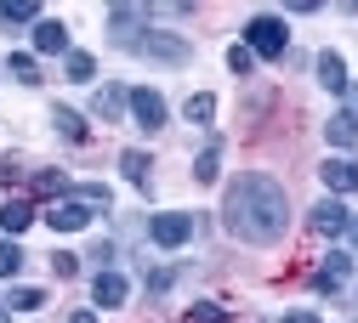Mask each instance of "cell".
I'll return each mask as SVG.
<instances>
[{"label": "cell", "instance_id": "5bb4252c", "mask_svg": "<svg viewBox=\"0 0 358 323\" xmlns=\"http://www.w3.org/2000/svg\"><path fill=\"white\" fill-rule=\"evenodd\" d=\"M125 108H131V91H120V85H103L97 97H92V114L97 119H120Z\"/></svg>", "mask_w": 358, "mask_h": 323}, {"label": "cell", "instance_id": "4dcf8cb0", "mask_svg": "<svg viewBox=\"0 0 358 323\" xmlns=\"http://www.w3.org/2000/svg\"><path fill=\"white\" fill-rule=\"evenodd\" d=\"M285 323H319V317H313V312H290Z\"/></svg>", "mask_w": 358, "mask_h": 323}, {"label": "cell", "instance_id": "e0dca14e", "mask_svg": "<svg viewBox=\"0 0 358 323\" xmlns=\"http://www.w3.org/2000/svg\"><path fill=\"white\" fill-rule=\"evenodd\" d=\"M52 125H57V136H69V142H85V114H74V108H52Z\"/></svg>", "mask_w": 358, "mask_h": 323}, {"label": "cell", "instance_id": "4fadbf2b", "mask_svg": "<svg viewBox=\"0 0 358 323\" xmlns=\"http://www.w3.org/2000/svg\"><path fill=\"white\" fill-rule=\"evenodd\" d=\"M29 221H34V204L29 199H6V204H0V227H6V239L29 233Z\"/></svg>", "mask_w": 358, "mask_h": 323}, {"label": "cell", "instance_id": "ba28073f", "mask_svg": "<svg viewBox=\"0 0 358 323\" xmlns=\"http://www.w3.org/2000/svg\"><path fill=\"white\" fill-rule=\"evenodd\" d=\"M131 119H137L143 130H159L165 125V97H159V91H131Z\"/></svg>", "mask_w": 358, "mask_h": 323}, {"label": "cell", "instance_id": "6da1fadb", "mask_svg": "<svg viewBox=\"0 0 358 323\" xmlns=\"http://www.w3.org/2000/svg\"><path fill=\"white\" fill-rule=\"evenodd\" d=\"M222 221L245 244H279L290 227V199L267 170H239L228 181V199H222Z\"/></svg>", "mask_w": 358, "mask_h": 323}, {"label": "cell", "instance_id": "d6a6232c", "mask_svg": "<svg viewBox=\"0 0 358 323\" xmlns=\"http://www.w3.org/2000/svg\"><path fill=\"white\" fill-rule=\"evenodd\" d=\"M347 233H352V255H358V221H352V227H347Z\"/></svg>", "mask_w": 358, "mask_h": 323}, {"label": "cell", "instance_id": "1f68e13d", "mask_svg": "<svg viewBox=\"0 0 358 323\" xmlns=\"http://www.w3.org/2000/svg\"><path fill=\"white\" fill-rule=\"evenodd\" d=\"M69 323H97V312H74V317H69Z\"/></svg>", "mask_w": 358, "mask_h": 323}, {"label": "cell", "instance_id": "83f0119b", "mask_svg": "<svg viewBox=\"0 0 358 323\" xmlns=\"http://www.w3.org/2000/svg\"><path fill=\"white\" fill-rule=\"evenodd\" d=\"M188 323H228V312H222V306H210V301H199V306L188 312Z\"/></svg>", "mask_w": 358, "mask_h": 323}, {"label": "cell", "instance_id": "cb8c5ba5", "mask_svg": "<svg viewBox=\"0 0 358 323\" xmlns=\"http://www.w3.org/2000/svg\"><path fill=\"white\" fill-rule=\"evenodd\" d=\"M34 193H63V199H69V176H63V170H40V176H34Z\"/></svg>", "mask_w": 358, "mask_h": 323}, {"label": "cell", "instance_id": "f546056e", "mask_svg": "<svg viewBox=\"0 0 358 323\" xmlns=\"http://www.w3.org/2000/svg\"><path fill=\"white\" fill-rule=\"evenodd\" d=\"M52 272H57V278H74L80 261H74V255H52Z\"/></svg>", "mask_w": 358, "mask_h": 323}, {"label": "cell", "instance_id": "7c38bea8", "mask_svg": "<svg viewBox=\"0 0 358 323\" xmlns=\"http://www.w3.org/2000/svg\"><path fill=\"white\" fill-rule=\"evenodd\" d=\"M324 136H330V148H347V153H352V148H358V114H347V108H341V114H330Z\"/></svg>", "mask_w": 358, "mask_h": 323}, {"label": "cell", "instance_id": "ac0fdd59", "mask_svg": "<svg viewBox=\"0 0 358 323\" xmlns=\"http://www.w3.org/2000/svg\"><path fill=\"white\" fill-rule=\"evenodd\" d=\"M120 170H125V181H131V188H148V153H143V148L120 153Z\"/></svg>", "mask_w": 358, "mask_h": 323}, {"label": "cell", "instance_id": "2e32d148", "mask_svg": "<svg viewBox=\"0 0 358 323\" xmlns=\"http://www.w3.org/2000/svg\"><path fill=\"white\" fill-rule=\"evenodd\" d=\"M148 23V6H108V29L131 34V29H143Z\"/></svg>", "mask_w": 358, "mask_h": 323}, {"label": "cell", "instance_id": "603a6c76", "mask_svg": "<svg viewBox=\"0 0 358 323\" xmlns=\"http://www.w3.org/2000/svg\"><path fill=\"white\" fill-rule=\"evenodd\" d=\"M6 306H17V312H40V306H46V290H29V284H23V290H12Z\"/></svg>", "mask_w": 358, "mask_h": 323}, {"label": "cell", "instance_id": "7a4b0ae2", "mask_svg": "<svg viewBox=\"0 0 358 323\" xmlns=\"http://www.w3.org/2000/svg\"><path fill=\"white\" fill-rule=\"evenodd\" d=\"M245 45H250V57H285L290 34H285V23H279L273 12H262V17L245 23Z\"/></svg>", "mask_w": 358, "mask_h": 323}, {"label": "cell", "instance_id": "8fae6325", "mask_svg": "<svg viewBox=\"0 0 358 323\" xmlns=\"http://www.w3.org/2000/svg\"><path fill=\"white\" fill-rule=\"evenodd\" d=\"M324 188L330 193H358V159H330L324 165Z\"/></svg>", "mask_w": 358, "mask_h": 323}, {"label": "cell", "instance_id": "277c9868", "mask_svg": "<svg viewBox=\"0 0 358 323\" xmlns=\"http://www.w3.org/2000/svg\"><path fill=\"white\" fill-rule=\"evenodd\" d=\"M307 227H313L319 239H341L347 227H352V216H347V204H341V199H324V204H313Z\"/></svg>", "mask_w": 358, "mask_h": 323}, {"label": "cell", "instance_id": "7402d4cb", "mask_svg": "<svg viewBox=\"0 0 358 323\" xmlns=\"http://www.w3.org/2000/svg\"><path fill=\"white\" fill-rule=\"evenodd\" d=\"M23 272V250H17V239H6L0 244V278H17Z\"/></svg>", "mask_w": 358, "mask_h": 323}, {"label": "cell", "instance_id": "8992f818", "mask_svg": "<svg viewBox=\"0 0 358 323\" xmlns=\"http://www.w3.org/2000/svg\"><path fill=\"white\" fill-rule=\"evenodd\" d=\"M85 221H92V204H80L74 193H69V199H57V204L46 210V227H52V233H80Z\"/></svg>", "mask_w": 358, "mask_h": 323}, {"label": "cell", "instance_id": "d4e9b609", "mask_svg": "<svg viewBox=\"0 0 358 323\" xmlns=\"http://www.w3.org/2000/svg\"><path fill=\"white\" fill-rule=\"evenodd\" d=\"M74 199H80V204H92V210H97V204L108 210V188H103V181H85V188H74Z\"/></svg>", "mask_w": 358, "mask_h": 323}, {"label": "cell", "instance_id": "52a82bcc", "mask_svg": "<svg viewBox=\"0 0 358 323\" xmlns=\"http://www.w3.org/2000/svg\"><path fill=\"white\" fill-rule=\"evenodd\" d=\"M125 295H131V284H125V272L103 266V272H97V284H92V301H97L103 312H114V306H125Z\"/></svg>", "mask_w": 358, "mask_h": 323}, {"label": "cell", "instance_id": "836d02e7", "mask_svg": "<svg viewBox=\"0 0 358 323\" xmlns=\"http://www.w3.org/2000/svg\"><path fill=\"white\" fill-rule=\"evenodd\" d=\"M0 323H6V301H0Z\"/></svg>", "mask_w": 358, "mask_h": 323}, {"label": "cell", "instance_id": "3957f363", "mask_svg": "<svg viewBox=\"0 0 358 323\" xmlns=\"http://www.w3.org/2000/svg\"><path fill=\"white\" fill-rule=\"evenodd\" d=\"M148 239H154L159 250H182V244L194 239V216H188V210H159V216L148 221Z\"/></svg>", "mask_w": 358, "mask_h": 323}, {"label": "cell", "instance_id": "f1b7e54d", "mask_svg": "<svg viewBox=\"0 0 358 323\" xmlns=\"http://www.w3.org/2000/svg\"><path fill=\"white\" fill-rule=\"evenodd\" d=\"M228 68H234V74H250V68H256V57H250V45H234V52H228Z\"/></svg>", "mask_w": 358, "mask_h": 323}, {"label": "cell", "instance_id": "30bf717a", "mask_svg": "<svg viewBox=\"0 0 358 323\" xmlns=\"http://www.w3.org/2000/svg\"><path fill=\"white\" fill-rule=\"evenodd\" d=\"M34 52H46V57L63 52V57H69V29H63L57 17H40V23H34Z\"/></svg>", "mask_w": 358, "mask_h": 323}, {"label": "cell", "instance_id": "9a60e30c", "mask_svg": "<svg viewBox=\"0 0 358 323\" xmlns=\"http://www.w3.org/2000/svg\"><path fill=\"white\" fill-rule=\"evenodd\" d=\"M319 85L324 91H347V63L336 52H319Z\"/></svg>", "mask_w": 358, "mask_h": 323}, {"label": "cell", "instance_id": "d6986e66", "mask_svg": "<svg viewBox=\"0 0 358 323\" xmlns=\"http://www.w3.org/2000/svg\"><path fill=\"white\" fill-rule=\"evenodd\" d=\"M0 23H40V6H34V0H6V6H0Z\"/></svg>", "mask_w": 358, "mask_h": 323}, {"label": "cell", "instance_id": "4316f807", "mask_svg": "<svg viewBox=\"0 0 358 323\" xmlns=\"http://www.w3.org/2000/svg\"><path fill=\"white\" fill-rule=\"evenodd\" d=\"M216 170H222V165H216V148H205V153L194 159V181H216Z\"/></svg>", "mask_w": 358, "mask_h": 323}, {"label": "cell", "instance_id": "9c48e42d", "mask_svg": "<svg viewBox=\"0 0 358 323\" xmlns=\"http://www.w3.org/2000/svg\"><path fill=\"white\" fill-rule=\"evenodd\" d=\"M347 272H352V255H347V250H330V255H324V266H319V278H313V284H319L324 295H336V290L347 284Z\"/></svg>", "mask_w": 358, "mask_h": 323}, {"label": "cell", "instance_id": "484cf974", "mask_svg": "<svg viewBox=\"0 0 358 323\" xmlns=\"http://www.w3.org/2000/svg\"><path fill=\"white\" fill-rule=\"evenodd\" d=\"M12 74H17L23 85H34V80H40V63H34L29 52H17V57H12Z\"/></svg>", "mask_w": 358, "mask_h": 323}, {"label": "cell", "instance_id": "ffe728a7", "mask_svg": "<svg viewBox=\"0 0 358 323\" xmlns=\"http://www.w3.org/2000/svg\"><path fill=\"white\" fill-rule=\"evenodd\" d=\"M63 74H69L74 85H85V80L97 74V63H92V52H69V57H63Z\"/></svg>", "mask_w": 358, "mask_h": 323}, {"label": "cell", "instance_id": "44dd1931", "mask_svg": "<svg viewBox=\"0 0 358 323\" xmlns=\"http://www.w3.org/2000/svg\"><path fill=\"white\" fill-rule=\"evenodd\" d=\"M194 125H210V114H216V97H210V91H194V97H188V108H182Z\"/></svg>", "mask_w": 358, "mask_h": 323}, {"label": "cell", "instance_id": "5b68a950", "mask_svg": "<svg viewBox=\"0 0 358 323\" xmlns=\"http://www.w3.org/2000/svg\"><path fill=\"white\" fill-rule=\"evenodd\" d=\"M131 45H137V52L143 57H159V63H188V40H176V34H137V40H131Z\"/></svg>", "mask_w": 358, "mask_h": 323}]
</instances>
